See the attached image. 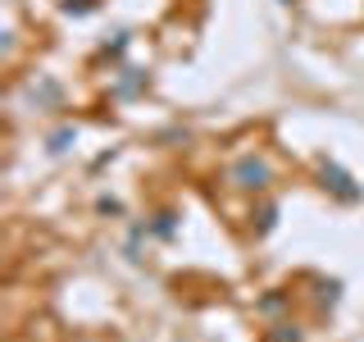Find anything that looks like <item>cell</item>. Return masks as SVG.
Wrapping results in <instances>:
<instances>
[{
  "mask_svg": "<svg viewBox=\"0 0 364 342\" xmlns=\"http://www.w3.org/2000/svg\"><path fill=\"white\" fill-rule=\"evenodd\" d=\"M278 182V165L264 151H246L223 169V187L242 192V197H269V187Z\"/></svg>",
  "mask_w": 364,
  "mask_h": 342,
  "instance_id": "cell-1",
  "label": "cell"
},
{
  "mask_svg": "<svg viewBox=\"0 0 364 342\" xmlns=\"http://www.w3.org/2000/svg\"><path fill=\"white\" fill-rule=\"evenodd\" d=\"M318 187H323L328 197H337L341 205H355V201H364V187H360V182L350 178L341 165H333V160H318Z\"/></svg>",
  "mask_w": 364,
  "mask_h": 342,
  "instance_id": "cell-2",
  "label": "cell"
},
{
  "mask_svg": "<svg viewBox=\"0 0 364 342\" xmlns=\"http://www.w3.org/2000/svg\"><path fill=\"white\" fill-rule=\"evenodd\" d=\"M273 228H278V201H273V197H255V205H250V233L269 237Z\"/></svg>",
  "mask_w": 364,
  "mask_h": 342,
  "instance_id": "cell-3",
  "label": "cell"
},
{
  "mask_svg": "<svg viewBox=\"0 0 364 342\" xmlns=\"http://www.w3.org/2000/svg\"><path fill=\"white\" fill-rule=\"evenodd\" d=\"M264 342H305V328L296 324V319H273Z\"/></svg>",
  "mask_w": 364,
  "mask_h": 342,
  "instance_id": "cell-4",
  "label": "cell"
},
{
  "mask_svg": "<svg viewBox=\"0 0 364 342\" xmlns=\"http://www.w3.org/2000/svg\"><path fill=\"white\" fill-rule=\"evenodd\" d=\"M287 306H291V292H269V296H264V301H259V306H255V311H259V315H264V319H278L282 311H287Z\"/></svg>",
  "mask_w": 364,
  "mask_h": 342,
  "instance_id": "cell-5",
  "label": "cell"
},
{
  "mask_svg": "<svg viewBox=\"0 0 364 342\" xmlns=\"http://www.w3.org/2000/svg\"><path fill=\"white\" fill-rule=\"evenodd\" d=\"M146 228H151L155 237H173V233H178V214H173V210H155V219L146 224Z\"/></svg>",
  "mask_w": 364,
  "mask_h": 342,
  "instance_id": "cell-6",
  "label": "cell"
},
{
  "mask_svg": "<svg viewBox=\"0 0 364 342\" xmlns=\"http://www.w3.org/2000/svg\"><path fill=\"white\" fill-rule=\"evenodd\" d=\"M73 137H77V128H60V133L50 137V151H68V142H73Z\"/></svg>",
  "mask_w": 364,
  "mask_h": 342,
  "instance_id": "cell-7",
  "label": "cell"
},
{
  "mask_svg": "<svg viewBox=\"0 0 364 342\" xmlns=\"http://www.w3.org/2000/svg\"><path fill=\"white\" fill-rule=\"evenodd\" d=\"M96 0H64V14H91Z\"/></svg>",
  "mask_w": 364,
  "mask_h": 342,
  "instance_id": "cell-8",
  "label": "cell"
},
{
  "mask_svg": "<svg viewBox=\"0 0 364 342\" xmlns=\"http://www.w3.org/2000/svg\"><path fill=\"white\" fill-rule=\"evenodd\" d=\"M96 210H100V214H123V205L114 201V197H100V201H96Z\"/></svg>",
  "mask_w": 364,
  "mask_h": 342,
  "instance_id": "cell-9",
  "label": "cell"
},
{
  "mask_svg": "<svg viewBox=\"0 0 364 342\" xmlns=\"http://www.w3.org/2000/svg\"><path fill=\"white\" fill-rule=\"evenodd\" d=\"M278 5H296V0H278Z\"/></svg>",
  "mask_w": 364,
  "mask_h": 342,
  "instance_id": "cell-10",
  "label": "cell"
}]
</instances>
